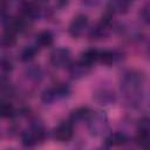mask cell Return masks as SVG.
I'll return each instance as SVG.
<instances>
[{"instance_id":"1","label":"cell","mask_w":150,"mask_h":150,"mask_svg":"<svg viewBox=\"0 0 150 150\" xmlns=\"http://www.w3.org/2000/svg\"><path fill=\"white\" fill-rule=\"evenodd\" d=\"M145 77L142 73L136 70H130L125 73L121 81V89L124 96L134 104H136L139 96L144 93Z\"/></svg>"},{"instance_id":"2","label":"cell","mask_w":150,"mask_h":150,"mask_svg":"<svg viewBox=\"0 0 150 150\" xmlns=\"http://www.w3.org/2000/svg\"><path fill=\"white\" fill-rule=\"evenodd\" d=\"M87 121H88V128L90 132L95 136H100L108 130L109 123L104 111H100V110L91 111Z\"/></svg>"},{"instance_id":"3","label":"cell","mask_w":150,"mask_h":150,"mask_svg":"<svg viewBox=\"0 0 150 150\" xmlns=\"http://www.w3.org/2000/svg\"><path fill=\"white\" fill-rule=\"evenodd\" d=\"M45 137L43 128L40 123H34L22 134V143L25 146H34Z\"/></svg>"},{"instance_id":"4","label":"cell","mask_w":150,"mask_h":150,"mask_svg":"<svg viewBox=\"0 0 150 150\" xmlns=\"http://www.w3.org/2000/svg\"><path fill=\"white\" fill-rule=\"evenodd\" d=\"M50 63L55 68H63L70 64V52L64 47L55 48L49 55Z\"/></svg>"},{"instance_id":"5","label":"cell","mask_w":150,"mask_h":150,"mask_svg":"<svg viewBox=\"0 0 150 150\" xmlns=\"http://www.w3.org/2000/svg\"><path fill=\"white\" fill-rule=\"evenodd\" d=\"M88 26V16L86 14H77L73 18V20L69 23V34L73 38H79L80 35H82V33L84 32V29Z\"/></svg>"},{"instance_id":"6","label":"cell","mask_w":150,"mask_h":150,"mask_svg":"<svg viewBox=\"0 0 150 150\" xmlns=\"http://www.w3.org/2000/svg\"><path fill=\"white\" fill-rule=\"evenodd\" d=\"M74 134V123L70 121L61 122L54 129V138L59 142H68Z\"/></svg>"},{"instance_id":"7","label":"cell","mask_w":150,"mask_h":150,"mask_svg":"<svg viewBox=\"0 0 150 150\" xmlns=\"http://www.w3.org/2000/svg\"><path fill=\"white\" fill-rule=\"evenodd\" d=\"M40 13V7L36 2L26 1L21 4V15L29 20H34Z\"/></svg>"},{"instance_id":"8","label":"cell","mask_w":150,"mask_h":150,"mask_svg":"<svg viewBox=\"0 0 150 150\" xmlns=\"http://www.w3.org/2000/svg\"><path fill=\"white\" fill-rule=\"evenodd\" d=\"M98 55H100V50H97L95 48H88L81 53L79 61L90 68L96 61H98Z\"/></svg>"},{"instance_id":"9","label":"cell","mask_w":150,"mask_h":150,"mask_svg":"<svg viewBox=\"0 0 150 150\" xmlns=\"http://www.w3.org/2000/svg\"><path fill=\"white\" fill-rule=\"evenodd\" d=\"M67 68H68V73H69V75H70L71 79H80V77L84 76L88 73V70H89V67L84 66L80 61H76V62L70 63Z\"/></svg>"},{"instance_id":"10","label":"cell","mask_w":150,"mask_h":150,"mask_svg":"<svg viewBox=\"0 0 150 150\" xmlns=\"http://www.w3.org/2000/svg\"><path fill=\"white\" fill-rule=\"evenodd\" d=\"M128 141V137L124 132L121 131H116L110 134L107 138H105V144L109 146H117V145H122Z\"/></svg>"},{"instance_id":"11","label":"cell","mask_w":150,"mask_h":150,"mask_svg":"<svg viewBox=\"0 0 150 150\" xmlns=\"http://www.w3.org/2000/svg\"><path fill=\"white\" fill-rule=\"evenodd\" d=\"M129 2L128 1H123V0H112L108 4L107 6V11L111 14L115 13H124L127 12L128 7H129Z\"/></svg>"},{"instance_id":"12","label":"cell","mask_w":150,"mask_h":150,"mask_svg":"<svg viewBox=\"0 0 150 150\" xmlns=\"http://www.w3.org/2000/svg\"><path fill=\"white\" fill-rule=\"evenodd\" d=\"M53 40H54V36L49 30L40 32L36 35V46L40 47V48L49 47V46L53 45Z\"/></svg>"},{"instance_id":"13","label":"cell","mask_w":150,"mask_h":150,"mask_svg":"<svg viewBox=\"0 0 150 150\" xmlns=\"http://www.w3.org/2000/svg\"><path fill=\"white\" fill-rule=\"evenodd\" d=\"M90 110L88 107H80V108H76L71 111L70 114V117H69V121L70 122H80V121H83V120H88L89 115H90Z\"/></svg>"},{"instance_id":"14","label":"cell","mask_w":150,"mask_h":150,"mask_svg":"<svg viewBox=\"0 0 150 150\" xmlns=\"http://www.w3.org/2000/svg\"><path fill=\"white\" fill-rule=\"evenodd\" d=\"M118 59L116 52L114 50H100V55H98V61L104 63V64H111L114 63L116 60Z\"/></svg>"},{"instance_id":"15","label":"cell","mask_w":150,"mask_h":150,"mask_svg":"<svg viewBox=\"0 0 150 150\" xmlns=\"http://www.w3.org/2000/svg\"><path fill=\"white\" fill-rule=\"evenodd\" d=\"M95 98L100 104H108V103H111L114 101V95L110 91H107L103 89L95 95Z\"/></svg>"},{"instance_id":"16","label":"cell","mask_w":150,"mask_h":150,"mask_svg":"<svg viewBox=\"0 0 150 150\" xmlns=\"http://www.w3.org/2000/svg\"><path fill=\"white\" fill-rule=\"evenodd\" d=\"M38 48H39L38 46H28V47L23 48L22 52H21L20 59L22 61H29V60H32L35 56V54L38 53Z\"/></svg>"},{"instance_id":"17","label":"cell","mask_w":150,"mask_h":150,"mask_svg":"<svg viewBox=\"0 0 150 150\" xmlns=\"http://www.w3.org/2000/svg\"><path fill=\"white\" fill-rule=\"evenodd\" d=\"M136 141H137V144L142 146L144 150H150V134L137 132Z\"/></svg>"},{"instance_id":"18","label":"cell","mask_w":150,"mask_h":150,"mask_svg":"<svg viewBox=\"0 0 150 150\" xmlns=\"http://www.w3.org/2000/svg\"><path fill=\"white\" fill-rule=\"evenodd\" d=\"M0 114L2 117H12L14 115L13 105L7 101H1L0 103Z\"/></svg>"},{"instance_id":"19","label":"cell","mask_w":150,"mask_h":150,"mask_svg":"<svg viewBox=\"0 0 150 150\" xmlns=\"http://www.w3.org/2000/svg\"><path fill=\"white\" fill-rule=\"evenodd\" d=\"M41 98H42V101H43L45 103H52V102H54L55 100H57V96H56V93H55L54 87L46 89V90L42 93Z\"/></svg>"},{"instance_id":"20","label":"cell","mask_w":150,"mask_h":150,"mask_svg":"<svg viewBox=\"0 0 150 150\" xmlns=\"http://www.w3.org/2000/svg\"><path fill=\"white\" fill-rule=\"evenodd\" d=\"M15 43V34L11 32H5L1 38V45L4 47H11Z\"/></svg>"},{"instance_id":"21","label":"cell","mask_w":150,"mask_h":150,"mask_svg":"<svg viewBox=\"0 0 150 150\" xmlns=\"http://www.w3.org/2000/svg\"><path fill=\"white\" fill-rule=\"evenodd\" d=\"M138 132L150 134V118L149 117H143V118L139 120V123H138Z\"/></svg>"},{"instance_id":"22","label":"cell","mask_w":150,"mask_h":150,"mask_svg":"<svg viewBox=\"0 0 150 150\" xmlns=\"http://www.w3.org/2000/svg\"><path fill=\"white\" fill-rule=\"evenodd\" d=\"M141 15H142V18H143L144 21H146L148 23H150V4L145 5V6L142 8Z\"/></svg>"},{"instance_id":"23","label":"cell","mask_w":150,"mask_h":150,"mask_svg":"<svg viewBox=\"0 0 150 150\" xmlns=\"http://www.w3.org/2000/svg\"><path fill=\"white\" fill-rule=\"evenodd\" d=\"M1 68H2V70H5V71H11L12 68H13L12 61H11L9 59L2 57V60H1Z\"/></svg>"}]
</instances>
